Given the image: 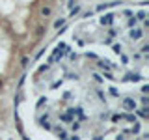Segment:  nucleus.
I'll list each match as a JSON object with an SVG mask.
<instances>
[{
  "label": "nucleus",
  "instance_id": "obj_3",
  "mask_svg": "<svg viewBox=\"0 0 149 140\" xmlns=\"http://www.w3.org/2000/svg\"><path fill=\"white\" fill-rule=\"evenodd\" d=\"M52 11H54V8L50 6V4H47V6H43L41 10H39V15H41L43 19H49L50 15H52Z\"/></svg>",
  "mask_w": 149,
  "mask_h": 140
},
{
  "label": "nucleus",
  "instance_id": "obj_1",
  "mask_svg": "<svg viewBox=\"0 0 149 140\" xmlns=\"http://www.w3.org/2000/svg\"><path fill=\"white\" fill-rule=\"evenodd\" d=\"M144 34H146V32H144L142 28H132L131 34H129V38H131L132 41H138V39H142V38H144Z\"/></svg>",
  "mask_w": 149,
  "mask_h": 140
},
{
  "label": "nucleus",
  "instance_id": "obj_6",
  "mask_svg": "<svg viewBox=\"0 0 149 140\" xmlns=\"http://www.w3.org/2000/svg\"><path fill=\"white\" fill-rule=\"evenodd\" d=\"M21 66H22V67L28 66V56H22V58H21Z\"/></svg>",
  "mask_w": 149,
  "mask_h": 140
},
{
  "label": "nucleus",
  "instance_id": "obj_13",
  "mask_svg": "<svg viewBox=\"0 0 149 140\" xmlns=\"http://www.w3.org/2000/svg\"><path fill=\"white\" fill-rule=\"evenodd\" d=\"M43 32H45V28L39 26V28H37V36H43Z\"/></svg>",
  "mask_w": 149,
  "mask_h": 140
},
{
  "label": "nucleus",
  "instance_id": "obj_11",
  "mask_svg": "<svg viewBox=\"0 0 149 140\" xmlns=\"http://www.w3.org/2000/svg\"><path fill=\"white\" fill-rule=\"evenodd\" d=\"M71 127H73V131H77L78 127H80V123H78V122H73V125H71Z\"/></svg>",
  "mask_w": 149,
  "mask_h": 140
},
{
  "label": "nucleus",
  "instance_id": "obj_16",
  "mask_svg": "<svg viewBox=\"0 0 149 140\" xmlns=\"http://www.w3.org/2000/svg\"><path fill=\"white\" fill-rule=\"evenodd\" d=\"M71 140H80V138H78L77 135H73V137H71Z\"/></svg>",
  "mask_w": 149,
  "mask_h": 140
},
{
  "label": "nucleus",
  "instance_id": "obj_17",
  "mask_svg": "<svg viewBox=\"0 0 149 140\" xmlns=\"http://www.w3.org/2000/svg\"><path fill=\"white\" fill-rule=\"evenodd\" d=\"M116 140H125V138H123V137H121V135H119V137H117Z\"/></svg>",
  "mask_w": 149,
  "mask_h": 140
},
{
  "label": "nucleus",
  "instance_id": "obj_5",
  "mask_svg": "<svg viewBox=\"0 0 149 140\" xmlns=\"http://www.w3.org/2000/svg\"><path fill=\"white\" fill-rule=\"evenodd\" d=\"M101 23H103V25H110V23H112V15H106V17H103V19H101Z\"/></svg>",
  "mask_w": 149,
  "mask_h": 140
},
{
  "label": "nucleus",
  "instance_id": "obj_10",
  "mask_svg": "<svg viewBox=\"0 0 149 140\" xmlns=\"http://www.w3.org/2000/svg\"><path fill=\"white\" fill-rule=\"evenodd\" d=\"M147 103H149V99H147V95H144V97H142V105H144V109H146V105H147Z\"/></svg>",
  "mask_w": 149,
  "mask_h": 140
},
{
  "label": "nucleus",
  "instance_id": "obj_15",
  "mask_svg": "<svg viewBox=\"0 0 149 140\" xmlns=\"http://www.w3.org/2000/svg\"><path fill=\"white\" fill-rule=\"evenodd\" d=\"M43 103H47V99H45V97H41V99H39V101H37V107H41Z\"/></svg>",
  "mask_w": 149,
  "mask_h": 140
},
{
  "label": "nucleus",
  "instance_id": "obj_12",
  "mask_svg": "<svg viewBox=\"0 0 149 140\" xmlns=\"http://www.w3.org/2000/svg\"><path fill=\"white\" fill-rule=\"evenodd\" d=\"M147 51H149V45H147V43H146V45H142V53H144V54H146V53H147Z\"/></svg>",
  "mask_w": 149,
  "mask_h": 140
},
{
  "label": "nucleus",
  "instance_id": "obj_2",
  "mask_svg": "<svg viewBox=\"0 0 149 140\" xmlns=\"http://www.w3.org/2000/svg\"><path fill=\"white\" fill-rule=\"evenodd\" d=\"M123 109L127 110V112H132V110H136V101H134V99H131V97L123 99Z\"/></svg>",
  "mask_w": 149,
  "mask_h": 140
},
{
  "label": "nucleus",
  "instance_id": "obj_8",
  "mask_svg": "<svg viewBox=\"0 0 149 140\" xmlns=\"http://www.w3.org/2000/svg\"><path fill=\"white\" fill-rule=\"evenodd\" d=\"M119 120H121V116H119V114H114V116H112V122H114V123H117Z\"/></svg>",
  "mask_w": 149,
  "mask_h": 140
},
{
  "label": "nucleus",
  "instance_id": "obj_4",
  "mask_svg": "<svg viewBox=\"0 0 149 140\" xmlns=\"http://www.w3.org/2000/svg\"><path fill=\"white\" fill-rule=\"evenodd\" d=\"M64 25H65V19H64V17H62V19H56V21H54V28H56V30H58V28H62Z\"/></svg>",
  "mask_w": 149,
  "mask_h": 140
},
{
  "label": "nucleus",
  "instance_id": "obj_14",
  "mask_svg": "<svg viewBox=\"0 0 149 140\" xmlns=\"http://www.w3.org/2000/svg\"><path fill=\"white\" fill-rule=\"evenodd\" d=\"M147 90H149V88L146 86V84H144V86H142V94H144V95H147Z\"/></svg>",
  "mask_w": 149,
  "mask_h": 140
},
{
  "label": "nucleus",
  "instance_id": "obj_18",
  "mask_svg": "<svg viewBox=\"0 0 149 140\" xmlns=\"http://www.w3.org/2000/svg\"><path fill=\"white\" fill-rule=\"evenodd\" d=\"M2 86H4V82H2V81H0V90H2Z\"/></svg>",
  "mask_w": 149,
  "mask_h": 140
},
{
  "label": "nucleus",
  "instance_id": "obj_9",
  "mask_svg": "<svg viewBox=\"0 0 149 140\" xmlns=\"http://www.w3.org/2000/svg\"><path fill=\"white\" fill-rule=\"evenodd\" d=\"M136 23H138V21H136V19H129V26H136Z\"/></svg>",
  "mask_w": 149,
  "mask_h": 140
},
{
  "label": "nucleus",
  "instance_id": "obj_7",
  "mask_svg": "<svg viewBox=\"0 0 149 140\" xmlns=\"http://www.w3.org/2000/svg\"><path fill=\"white\" fill-rule=\"evenodd\" d=\"M114 51H116L117 54H121V45H119V43H116V45H114Z\"/></svg>",
  "mask_w": 149,
  "mask_h": 140
}]
</instances>
